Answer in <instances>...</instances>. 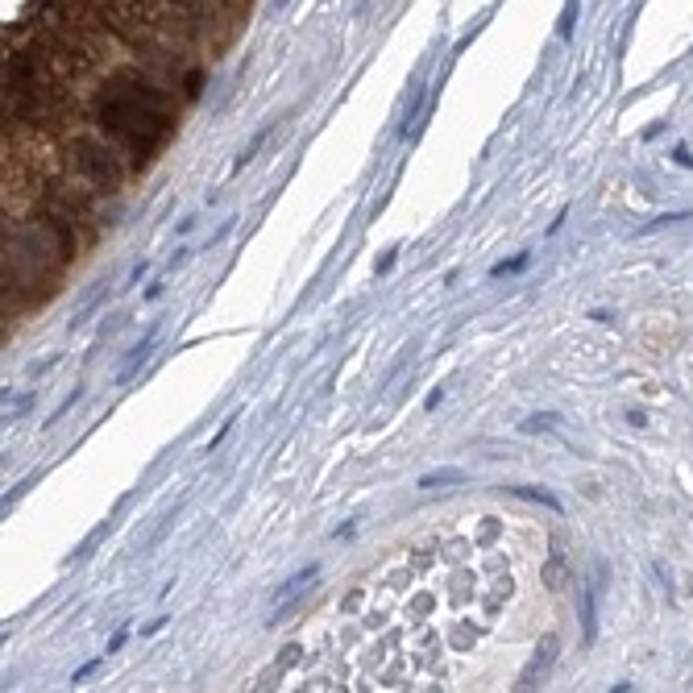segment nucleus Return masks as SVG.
<instances>
[{
	"label": "nucleus",
	"mask_w": 693,
	"mask_h": 693,
	"mask_svg": "<svg viewBox=\"0 0 693 693\" xmlns=\"http://www.w3.org/2000/svg\"><path fill=\"white\" fill-rule=\"evenodd\" d=\"M179 5H199V0H179Z\"/></svg>",
	"instance_id": "obj_20"
},
{
	"label": "nucleus",
	"mask_w": 693,
	"mask_h": 693,
	"mask_svg": "<svg viewBox=\"0 0 693 693\" xmlns=\"http://www.w3.org/2000/svg\"><path fill=\"white\" fill-rule=\"evenodd\" d=\"M96 668H100V660H87V664H79V668H75V676H71V681H75V685H79V681H87V676H91V672H96Z\"/></svg>",
	"instance_id": "obj_14"
},
{
	"label": "nucleus",
	"mask_w": 693,
	"mask_h": 693,
	"mask_svg": "<svg viewBox=\"0 0 693 693\" xmlns=\"http://www.w3.org/2000/svg\"><path fill=\"white\" fill-rule=\"evenodd\" d=\"M440 399H444V390H440V386H436V390H432V395H428V399H424V407H428V411H432V407H440Z\"/></svg>",
	"instance_id": "obj_17"
},
{
	"label": "nucleus",
	"mask_w": 693,
	"mask_h": 693,
	"mask_svg": "<svg viewBox=\"0 0 693 693\" xmlns=\"http://www.w3.org/2000/svg\"><path fill=\"white\" fill-rule=\"evenodd\" d=\"M154 340H158V328H150L138 344H133V349H129V358H125V366H121V374H117V382H129L142 366H146V358L154 353Z\"/></svg>",
	"instance_id": "obj_4"
},
{
	"label": "nucleus",
	"mask_w": 693,
	"mask_h": 693,
	"mask_svg": "<svg viewBox=\"0 0 693 693\" xmlns=\"http://www.w3.org/2000/svg\"><path fill=\"white\" fill-rule=\"evenodd\" d=\"M461 482H470V474L448 465V470H432V474H424L415 486H419V490H436V486H461Z\"/></svg>",
	"instance_id": "obj_5"
},
{
	"label": "nucleus",
	"mask_w": 693,
	"mask_h": 693,
	"mask_svg": "<svg viewBox=\"0 0 693 693\" xmlns=\"http://www.w3.org/2000/svg\"><path fill=\"white\" fill-rule=\"evenodd\" d=\"M390 266H395V250H390V254H386V258H382V262H378V274H386V270H390Z\"/></svg>",
	"instance_id": "obj_19"
},
{
	"label": "nucleus",
	"mask_w": 693,
	"mask_h": 693,
	"mask_svg": "<svg viewBox=\"0 0 693 693\" xmlns=\"http://www.w3.org/2000/svg\"><path fill=\"white\" fill-rule=\"evenodd\" d=\"M67 162L91 191H117L121 179H125V170L117 162V150L100 138H75L67 146Z\"/></svg>",
	"instance_id": "obj_2"
},
{
	"label": "nucleus",
	"mask_w": 693,
	"mask_h": 693,
	"mask_svg": "<svg viewBox=\"0 0 693 693\" xmlns=\"http://www.w3.org/2000/svg\"><path fill=\"white\" fill-rule=\"evenodd\" d=\"M125 639H129V631H117V635L108 639V652H121V648H125Z\"/></svg>",
	"instance_id": "obj_15"
},
{
	"label": "nucleus",
	"mask_w": 693,
	"mask_h": 693,
	"mask_svg": "<svg viewBox=\"0 0 693 693\" xmlns=\"http://www.w3.org/2000/svg\"><path fill=\"white\" fill-rule=\"evenodd\" d=\"M96 125L104 129L108 142H117L133 158V166H146L175 133V96L158 87L150 75L125 67L108 75L96 100Z\"/></svg>",
	"instance_id": "obj_1"
},
{
	"label": "nucleus",
	"mask_w": 693,
	"mask_h": 693,
	"mask_svg": "<svg viewBox=\"0 0 693 693\" xmlns=\"http://www.w3.org/2000/svg\"><path fill=\"white\" fill-rule=\"evenodd\" d=\"M672 162H676V166H689V170H693V158H689L685 150H672Z\"/></svg>",
	"instance_id": "obj_18"
},
{
	"label": "nucleus",
	"mask_w": 693,
	"mask_h": 693,
	"mask_svg": "<svg viewBox=\"0 0 693 693\" xmlns=\"http://www.w3.org/2000/svg\"><path fill=\"white\" fill-rule=\"evenodd\" d=\"M556 428V415L552 411H544V415H531V419H523V432H552Z\"/></svg>",
	"instance_id": "obj_10"
},
{
	"label": "nucleus",
	"mask_w": 693,
	"mask_h": 693,
	"mask_svg": "<svg viewBox=\"0 0 693 693\" xmlns=\"http://www.w3.org/2000/svg\"><path fill=\"white\" fill-rule=\"evenodd\" d=\"M146 270H150V262H146V258H142V262H138V266H133V274H129V283H142V274H146Z\"/></svg>",
	"instance_id": "obj_16"
},
{
	"label": "nucleus",
	"mask_w": 693,
	"mask_h": 693,
	"mask_svg": "<svg viewBox=\"0 0 693 693\" xmlns=\"http://www.w3.org/2000/svg\"><path fill=\"white\" fill-rule=\"evenodd\" d=\"M582 639L586 644L598 639V586L594 582L582 586Z\"/></svg>",
	"instance_id": "obj_3"
},
{
	"label": "nucleus",
	"mask_w": 693,
	"mask_h": 693,
	"mask_svg": "<svg viewBox=\"0 0 693 693\" xmlns=\"http://www.w3.org/2000/svg\"><path fill=\"white\" fill-rule=\"evenodd\" d=\"M573 25H577V0H569V9L560 17V38H573Z\"/></svg>",
	"instance_id": "obj_12"
},
{
	"label": "nucleus",
	"mask_w": 693,
	"mask_h": 693,
	"mask_svg": "<svg viewBox=\"0 0 693 693\" xmlns=\"http://www.w3.org/2000/svg\"><path fill=\"white\" fill-rule=\"evenodd\" d=\"M511 494H519V498H527V503H540V507H548V511H564L560 507V498L556 494H548V490H540V486H507Z\"/></svg>",
	"instance_id": "obj_6"
},
{
	"label": "nucleus",
	"mask_w": 693,
	"mask_h": 693,
	"mask_svg": "<svg viewBox=\"0 0 693 693\" xmlns=\"http://www.w3.org/2000/svg\"><path fill=\"white\" fill-rule=\"evenodd\" d=\"M266 138H270V129H262V133H258V138H254V142L245 146V154H237V170H241V166H245V162H250V158H254L258 150H262V142H266Z\"/></svg>",
	"instance_id": "obj_11"
},
{
	"label": "nucleus",
	"mask_w": 693,
	"mask_h": 693,
	"mask_svg": "<svg viewBox=\"0 0 693 693\" xmlns=\"http://www.w3.org/2000/svg\"><path fill=\"white\" fill-rule=\"evenodd\" d=\"M531 266V254H515V258H503L490 266V278H511V274H523Z\"/></svg>",
	"instance_id": "obj_7"
},
{
	"label": "nucleus",
	"mask_w": 693,
	"mask_h": 693,
	"mask_svg": "<svg viewBox=\"0 0 693 693\" xmlns=\"http://www.w3.org/2000/svg\"><path fill=\"white\" fill-rule=\"evenodd\" d=\"M316 573H320L316 564H307L303 573H295V577H291V582H287V586H278V594H274V602H287V598H291L295 590H303L307 582H316Z\"/></svg>",
	"instance_id": "obj_9"
},
{
	"label": "nucleus",
	"mask_w": 693,
	"mask_h": 693,
	"mask_svg": "<svg viewBox=\"0 0 693 693\" xmlns=\"http://www.w3.org/2000/svg\"><path fill=\"white\" fill-rule=\"evenodd\" d=\"M79 395H83V390H79V386H75V390H71V395H67V399H63V403H58V407H54V415H50V419H46V424H54V419H63V415H67V411H71V407H75V403H79Z\"/></svg>",
	"instance_id": "obj_13"
},
{
	"label": "nucleus",
	"mask_w": 693,
	"mask_h": 693,
	"mask_svg": "<svg viewBox=\"0 0 693 693\" xmlns=\"http://www.w3.org/2000/svg\"><path fill=\"white\" fill-rule=\"evenodd\" d=\"M544 582H548V590H560V586H564V552H560V548H552V556H548V564H544Z\"/></svg>",
	"instance_id": "obj_8"
}]
</instances>
